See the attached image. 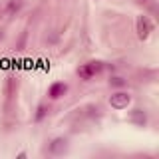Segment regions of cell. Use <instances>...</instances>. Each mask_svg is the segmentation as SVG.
Masks as SVG:
<instances>
[{"label":"cell","instance_id":"6da1fadb","mask_svg":"<svg viewBox=\"0 0 159 159\" xmlns=\"http://www.w3.org/2000/svg\"><path fill=\"white\" fill-rule=\"evenodd\" d=\"M135 26H137V36L141 38V40H145V38L149 36V32L153 30V24L149 22V20H147L145 16H137V20H135Z\"/></svg>","mask_w":159,"mask_h":159},{"label":"cell","instance_id":"7a4b0ae2","mask_svg":"<svg viewBox=\"0 0 159 159\" xmlns=\"http://www.w3.org/2000/svg\"><path fill=\"white\" fill-rule=\"evenodd\" d=\"M129 102H131V99H129V96H127V93H123V92H119V93H116V96H111V99H109L111 107H116V109L127 107Z\"/></svg>","mask_w":159,"mask_h":159},{"label":"cell","instance_id":"3957f363","mask_svg":"<svg viewBox=\"0 0 159 159\" xmlns=\"http://www.w3.org/2000/svg\"><path fill=\"white\" fill-rule=\"evenodd\" d=\"M66 89L68 86L66 84H62V82H58V84H54L52 88H50V98H54V99H58V98H62L64 93H66Z\"/></svg>","mask_w":159,"mask_h":159},{"label":"cell","instance_id":"277c9868","mask_svg":"<svg viewBox=\"0 0 159 159\" xmlns=\"http://www.w3.org/2000/svg\"><path fill=\"white\" fill-rule=\"evenodd\" d=\"M64 149H66V139H62V137L56 139V141L50 145V151H52V153H62Z\"/></svg>","mask_w":159,"mask_h":159},{"label":"cell","instance_id":"5b68a950","mask_svg":"<svg viewBox=\"0 0 159 159\" xmlns=\"http://www.w3.org/2000/svg\"><path fill=\"white\" fill-rule=\"evenodd\" d=\"M86 68H88V72L93 76V74L102 72V62H89V64H86Z\"/></svg>","mask_w":159,"mask_h":159},{"label":"cell","instance_id":"8992f818","mask_svg":"<svg viewBox=\"0 0 159 159\" xmlns=\"http://www.w3.org/2000/svg\"><path fill=\"white\" fill-rule=\"evenodd\" d=\"M133 119H137L139 123H145V116H141V109H135V116H133Z\"/></svg>","mask_w":159,"mask_h":159},{"label":"cell","instance_id":"52a82bcc","mask_svg":"<svg viewBox=\"0 0 159 159\" xmlns=\"http://www.w3.org/2000/svg\"><path fill=\"white\" fill-rule=\"evenodd\" d=\"M111 84H113V86H123V80H121V78H113Z\"/></svg>","mask_w":159,"mask_h":159},{"label":"cell","instance_id":"ba28073f","mask_svg":"<svg viewBox=\"0 0 159 159\" xmlns=\"http://www.w3.org/2000/svg\"><path fill=\"white\" fill-rule=\"evenodd\" d=\"M44 113H46V107H40V111H38L36 119H42V117H44Z\"/></svg>","mask_w":159,"mask_h":159},{"label":"cell","instance_id":"9c48e42d","mask_svg":"<svg viewBox=\"0 0 159 159\" xmlns=\"http://www.w3.org/2000/svg\"><path fill=\"white\" fill-rule=\"evenodd\" d=\"M139 2H145V0H139Z\"/></svg>","mask_w":159,"mask_h":159}]
</instances>
